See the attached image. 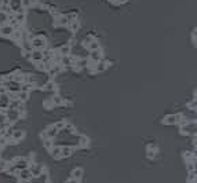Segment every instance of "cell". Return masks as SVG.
I'll return each mask as SVG.
<instances>
[{"instance_id": "6da1fadb", "label": "cell", "mask_w": 197, "mask_h": 183, "mask_svg": "<svg viewBox=\"0 0 197 183\" xmlns=\"http://www.w3.org/2000/svg\"><path fill=\"white\" fill-rule=\"evenodd\" d=\"M31 44H32L33 47V50H43L46 47V39L44 37H41V36H37V37H35L31 41Z\"/></svg>"}, {"instance_id": "7a4b0ae2", "label": "cell", "mask_w": 197, "mask_h": 183, "mask_svg": "<svg viewBox=\"0 0 197 183\" xmlns=\"http://www.w3.org/2000/svg\"><path fill=\"white\" fill-rule=\"evenodd\" d=\"M19 116H21V113H19L17 109H13V107H8L6 112V117L7 120L10 121V123H14V121H17L19 119Z\"/></svg>"}, {"instance_id": "3957f363", "label": "cell", "mask_w": 197, "mask_h": 183, "mask_svg": "<svg viewBox=\"0 0 197 183\" xmlns=\"http://www.w3.org/2000/svg\"><path fill=\"white\" fill-rule=\"evenodd\" d=\"M8 7L11 10V13H19L22 10V1L21 0H10L8 1Z\"/></svg>"}, {"instance_id": "277c9868", "label": "cell", "mask_w": 197, "mask_h": 183, "mask_svg": "<svg viewBox=\"0 0 197 183\" xmlns=\"http://www.w3.org/2000/svg\"><path fill=\"white\" fill-rule=\"evenodd\" d=\"M10 103H11V99L7 95V92L6 94H0V109H8Z\"/></svg>"}, {"instance_id": "5b68a950", "label": "cell", "mask_w": 197, "mask_h": 183, "mask_svg": "<svg viewBox=\"0 0 197 183\" xmlns=\"http://www.w3.org/2000/svg\"><path fill=\"white\" fill-rule=\"evenodd\" d=\"M31 58L35 62H41L43 58H44V54H43V51H40V50H33L31 52Z\"/></svg>"}, {"instance_id": "8992f818", "label": "cell", "mask_w": 197, "mask_h": 183, "mask_svg": "<svg viewBox=\"0 0 197 183\" xmlns=\"http://www.w3.org/2000/svg\"><path fill=\"white\" fill-rule=\"evenodd\" d=\"M181 120V116L179 114H171V116H167L164 119L165 124H177L178 121Z\"/></svg>"}, {"instance_id": "52a82bcc", "label": "cell", "mask_w": 197, "mask_h": 183, "mask_svg": "<svg viewBox=\"0 0 197 183\" xmlns=\"http://www.w3.org/2000/svg\"><path fill=\"white\" fill-rule=\"evenodd\" d=\"M13 32H14V28L11 25H3L0 28V35H3V36H11Z\"/></svg>"}, {"instance_id": "ba28073f", "label": "cell", "mask_w": 197, "mask_h": 183, "mask_svg": "<svg viewBox=\"0 0 197 183\" xmlns=\"http://www.w3.org/2000/svg\"><path fill=\"white\" fill-rule=\"evenodd\" d=\"M28 160H25V158H21V160H18L17 163H15V165H14V168H15V171L17 169H25V168H28Z\"/></svg>"}, {"instance_id": "9c48e42d", "label": "cell", "mask_w": 197, "mask_h": 183, "mask_svg": "<svg viewBox=\"0 0 197 183\" xmlns=\"http://www.w3.org/2000/svg\"><path fill=\"white\" fill-rule=\"evenodd\" d=\"M47 179H48V176H47L46 174H40L39 176L31 178L32 183H47Z\"/></svg>"}, {"instance_id": "30bf717a", "label": "cell", "mask_w": 197, "mask_h": 183, "mask_svg": "<svg viewBox=\"0 0 197 183\" xmlns=\"http://www.w3.org/2000/svg\"><path fill=\"white\" fill-rule=\"evenodd\" d=\"M58 135V129L55 128V127H51V128H48L47 131H46L44 134V138H48V139H52V138H55Z\"/></svg>"}, {"instance_id": "8fae6325", "label": "cell", "mask_w": 197, "mask_h": 183, "mask_svg": "<svg viewBox=\"0 0 197 183\" xmlns=\"http://www.w3.org/2000/svg\"><path fill=\"white\" fill-rule=\"evenodd\" d=\"M31 174H32V176H39L40 174H41V171H43V167L41 165H31Z\"/></svg>"}, {"instance_id": "7c38bea8", "label": "cell", "mask_w": 197, "mask_h": 183, "mask_svg": "<svg viewBox=\"0 0 197 183\" xmlns=\"http://www.w3.org/2000/svg\"><path fill=\"white\" fill-rule=\"evenodd\" d=\"M182 131L189 132V134H194V131H196V123H187L185 127H182Z\"/></svg>"}, {"instance_id": "4fadbf2b", "label": "cell", "mask_w": 197, "mask_h": 183, "mask_svg": "<svg viewBox=\"0 0 197 183\" xmlns=\"http://www.w3.org/2000/svg\"><path fill=\"white\" fill-rule=\"evenodd\" d=\"M19 176H21V179H22V180H31L32 174H31V171L28 169V168H25V169H21V172H19Z\"/></svg>"}, {"instance_id": "5bb4252c", "label": "cell", "mask_w": 197, "mask_h": 183, "mask_svg": "<svg viewBox=\"0 0 197 183\" xmlns=\"http://www.w3.org/2000/svg\"><path fill=\"white\" fill-rule=\"evenodd\" d=\"M90 57H91V59H92L94 62H99L102 58V54L99 50H95V51H91V52H90Z\"/></svg>"}, {"instance_id": "9a60e30c", "label": "cell", "mask_w": 197, "mask_h": 183, "mask_svg": "<svg viewBox=\"0 0 197 183\" xmlns=\"http://www.w3.org/2000/svg\"><path fill=\"white\" fill-rule=\"evenodd\" d=\"M69 52H70V45H62L59 48V55H62V57H69Z\"/></svg>"}, {"instance_id": "2e32d148", "label": "cell", "mask_w": 197, "mask_h": 183, "mask_svg": "<svg viewBox=\"0 0 197 183\" xmlns=\"http://www.w3.org/2000/svg\"><path fill=\"white\" fill-rule=\"evenodd\" d=\"M73 153V149L70 147H61V157H69Z\"/></svg>"}, {"instance_id": "e0dca14e", "label": "cell", "mask_w": 197, "mask_h": 183, "mask_svg": "<svg viewBox=\"0 0 197 183\" xmlns=\"http://www.w3.org/2000/svg\"><path fill=\"white\" fill-rule=\"evenodd\" d=\"M88 50L90 51H95V50H99V43L96 41L95 39H92V41L88 44Z\"/></svg>"}, {"instance_id": "ac0fdd59", "label": "cell", "mask_w": 197, "mask_h": 183, "mask_svg": "<svg viewBox=\"0 0 197 183\" xmlns=\"http://www.w3.org/2000/svg\"><path fill=\"white\" fill-rule=\"evenodd\" d=\"M79 26H80V22H79V21H73V22H70L69 25H68V28H69L70 30L72 32H76L77 29H79Z\"/></svg>"}, {"instance_id": "d6986e66", "label": "cell", "mask_w": 197, "mask_h": 183, "mask_svg": "<svg viewBox=\"0 0 197 183\" xmlns=\"http://www.w3.org/2000/svg\"><path fill=\"white\" fill-rule=\"evenodd\" d=\"M82 175H83V171H82V168H76V169L73 171V172H72V178H73V179H80V178H82Z\"/></svg>"}, {"instance_id": "ffe728a7", "label": "cell", "mask_w": 197, "mask_h": 183, "mask_svg": "<svg viewBox=\"0 0 197 183\" xmlns=\"http://www.w3.org/2000/svg\"><path fill=\"white\" fill-rule=\"evenodd\" d=\"M25 19V15H24V11L21 10L19 13H15V17H14V21L15 22H22Z\"/></svg>"}, {"instance_id": "44dd1931", "label": "cell", "mask_w": 197, "mask_h": 183, "mask_svg": "<svg viewBox=\"0 0 197 183\" xmlns=\"http://www.w3.org/2000/svg\"><path fill=\"white\" fill-rule=\"evenodd\" d=\"M106 69V63L102 62V59L99 62H96V68H95V72H103V70Z\"/></svg>"}, {"instance_id": "7402d4cb", "label": "cell", "mask_w": 197, "mask_h": 183, "mask_svg": "<svg viewBox=\"0 0 197 183\" xmlns=\"http://www.w3.org/2000/svg\"><path fill=\"white\" fill-rule=\"evenodd\" d=\"M6 22H8V15L6 13H1L0 11V25H6Z\"/></svg>"}, {"instance_id": "603a6c76", "label": "cell", "mask_w": 197, "mask_h": 183, "mask_svg": "<svg viewBox=\"0 0 197 183\" xmlns=\"http://www.w3.org/2000/svg\"><path fill=\"white\" fill-rule=\"evenodd\" d=\"M51 154H52L54 157H61V147H59V146L52 147V149H51Z\"/></svg>"}, {"instance_id": "cb8c5ba5", "label": "cell", "mask_w": 197, "mask_h": 183, "mask_svg": "<svg viewBox=\"0 0 197 183\" xmlns=\"http://www.w3.org/2000/svg\"><path fill=\"white\" fill-rule=\"evenodd\" d=\"M59 70H61V66H59V65H54V68H50V69H48V72H50L51 76H55Z\"/></svg>"}, {"instance_id": "d4e9b609", "label": "cell", "mask_w": 197, "mask_h": 183, "mask_svg": "<svg viewBox=\"0 0 197 183\" xmlns=\"http://www.w3.org/2000/svg\"><path fill=\"white\" fill-rule=\"evenodd\" d=\"M65 17H66V19H68V22H73V21H76L77 19V14L76 13H70V14H66V15H65Z\"/></svg>"}, {"instance_id": "484cf974", "label": "cell", "mask_w": 197, "mask_h": 183, "mask_svg": "<svg viewBox=\"0 0 197 183\" xmlns=\"http://www.w3.org/2000/svg\"><path fill=\"white\" fill-rule=\"evenodd\" d=\"M33 87V84H31V83H26V84H24V85H21V91L22 92H28V91H31Z\"/></svg>"}, {"instance_id": "4316f807", "label": "cell", "mask_w": 197, "mask_h": 183, "mask_svg": "<svg viewBox=\"0 0 197 183\" xmlns=\"http://www.w3.org/2000/svg\"><path fill=\"white\" fill-rule=\"evenodd\" d=\"M58 25H59V26H68V25H69V22H68V19H66V17H65V15L58 19Z\"/></svg>"}, {"instance_id": "83f0119b", "label": "cell", "mask_w": 197, "mask_h": 183, "mask_svg": "<svg viewBox=\"0 0 197 183\" xmlns=\"http://www.w3.org/2000/svg\"><path fill=\"white\" fill-rule=\"evenodd\" d=\"M76 66H80V68L88 66V59H80V61H76Z\"/></svg>"}, {"instance_id": "f1b7e54d", "label": "cell", "mask_w": 197, "mask_h": 183, "mask_svg": "<svg viewBox=\"0 0 197 183\" xmlns=\"http://www.w3.org/2000/svg\"><path fill=\"white\" fill-rule=\"evenodd\" d=\"M28 92H22V91H19L18 94H17V98H18L19 101H25V99H28Z\"/></svg>"}, {"instance_id": "f546056e", "label": "cell", "mask_w": 197, "mask_h": 183, "mask_svg": "<svg viewBox=\"0 0 197 183\" xmlns=\"http://www.w3.org/2000/svg\"><path fill=\"white\" fill-rule=\"evenodd\" d=\"M21 36H22V32L21 30H14L13 33H11V37H13L14 40H19Z\"/></svg>"}, {"instance_id": "4dcf8cb0", "label": "cell", "mask_w": 197, "mask_h": 183, "mask_svg": "<svg viewBox=\"0 0 197 183\" xmlns=\"http://www.w3.org/2000/svg\"><path fill=\"white\" fill-rule=\"evenodd\" d=\"M22 47H24V50L26 51V52H32L33 51V47H32V44H31V43H24V44H22Z\"/></svg>"}, {"instance_id": "1f68e13d", "label": "cell", "mask_w": 197, "mask_h": 183, "mask_svg": "<svg viewBox=\"0 0 197 183\" xmlns=\"http://www.w3.org/2000/svg\"><path fill=\"white\" fill-rule=\"evenodd\" d=\"M22 136H24V132H22V131H17V132L13 134V139H14V140H19Z\"/></svg>"}, {"instance_id": "d6a6232c", "label": "cell", "mask_w": 197, "mask_h": 183, "mask_svg": "<svg viewBox=\"0 0 197 183\" xmlns=\"http://www.w3.org/2000/svg\"><path fill=\"white\" fill-rule=\"evenodd\" d=\"M44 88H46V89H50V91H51V89H54V88H55V84H54L52 81H48V83H46Z\"/></svg>"}, {"instance_id": "836d02e7", "label": "cell", "mask_w": 197, "mask_h": 183, "mask_svg": "<svg viewBox=\"0 0 197 183\" xmlns=\"http://www.w3.org/2000/svg\"><path fill=\"white\" fill-rule=\"evenodd\" d=\"M52 103H54V105H61V103H62V98H61V96H54V98H52Z\"/></svg>"}, {"instance_id": "e575fe53", "label": "cell", "mask_w": 197, "mask_h": 183, "mask_svg": "<svg viewBox=\"0 0 197 183\" xmlns=\"http://www.w3.org/2000/svg\"><path fill=\"white\" fill-rule=\"evenodd\" d=\"M54 127L57 128V129H58V132H59V131H62V129L65 128V123H58V124H55Z\"/></svg>"}, {"instance_id": "d590c367", "label": "cell", "mask_w": 197, "mask_h": 183, "mask_svg": "<svg viewBox=\"0 0 197 183\" xmlns=\"http://www.w3.org/2000/svg\"><path fill=\"white\" fill-rule=\"evenodd\" d=\"M22 1V7H31L32 4V0H21Z\"/></svg>"}, {"instance_id": "8d00e7d4", "label": "cell", "mask_w": 197, "mask_h": 183, "mask_svg": "<svg viewBox=\"0 0 197 183\" xmlns=\"http://www.w3.org/2000/svg\"><path fill=\"white\" fill-rule=\"evenodd\" d=\"M80 143H82L83 146H87V143H88V139L86 138V136H80Z\"/></svg>"}, {"instance_id": "74e56055", "label": "cell", "mask_w": 197, "mask_h": 183, "mask_svg": "<svg viewBox=\"0 0 197 183\" xmlns=\"http://www.w3.org/2000/svg\"><path fill=\"white\" fill-rule=\"evenodd\" d=\"M91 41H92V37H91V36H88V37L84 39V44H86V45H88Z\"/></svg>"}, {"instance_id": "f35d334b", "label": "cell", "mask_w": 197, "mask_h": 183, "mask_svg": "<svg viewBox=\"0 0 197 183\" xmlns=\"http://www.w3.org/2000/svg\"><path fill=\"white\" fill-rule=\"evenodd\" d=\"M117 1H119V3H124L126 0H117Z\"/></svg>"}]
</instances>
